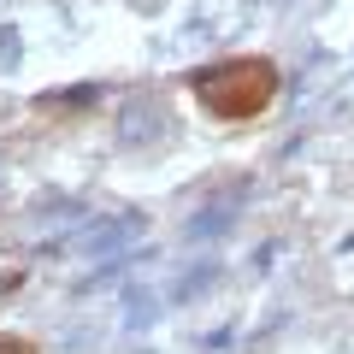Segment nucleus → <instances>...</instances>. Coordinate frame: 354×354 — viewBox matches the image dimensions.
Masks as SVG:
<instances>
[{
  "mask_svg": "<svg viewBox=\"0 0 354 354\" xmlns=\"http://www.w3.org/2000/svg\"><path fill=\"white\" fill-rule=\"evenodd\" d=\"M272 95H278V65L272 59H218L207 71H195V101L213 118H230V124L266 113Z\"/></svg>",
  "mask_w": 354,
  "mask_h": 354,
  "instance_id": "1",
  "label": "nucleus"
},
{
  "mask_svg": "<svg viewBox=\"0 0 354 354\" xmlns=\"http://www.w3.org/2000/svg\"><path fill=\"white\" fill-rule=\"evenodd\" d=\"M0 354H36L30 342H0Z\"/></svg>",
  "mask_w": 354,
  "mask_h": 354,
  "instance_id": "2",
  "label": "nucleus"
}]
</instances>
